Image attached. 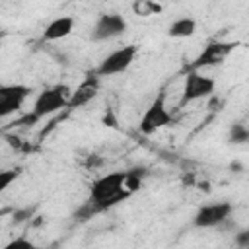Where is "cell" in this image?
Here are the masks:
<instances>
[{"instance_id":"cell-1","label":"cell","mask_w":249,"mask_h":249,"mask_svg":"<svg viewBox=\"0 0 249 249\" xmlns=\"http://www.w3.org/2000/svg\"><path fill=\"white\" fill-rule=\"evenodd\" d=\"M124 181H126V171L107 173V175L99 177L97 181H93V185L89 189V198H93L97 208L103 212V210L126 200L132 195L124 187Z\"/></svg>"},{"instance_id":"cell-2","label":"cell","mask_w":249,"mask_h":249,"mask_svg":"<svg viewBox=\"0 0 249 249\" xmlns=\"http://www.w3.org/2000/svg\"><path fill=\"white\" fill-rule=\"evenodd\" d=\"M70 95H72V91L68 89V86H54V88H49V89H45L43 93H39V97L35 99L33 113H35L39 119H43V117H47V115H53V113H56L58 109L68 107Z\"/></svg>"},{"instance_id":"cell-3","label":"cell","mask_w":249,"mask_h":249,"mask_svg":"<svg viewBox=\"0 0 249 249\" xmlns=\"http://www.w3.org/2000/svg\"><path fill=\"white\" fill-rule=\"evenodd\" d=\"M171 123H173V117L167 111L165 93L161 91L150 103V107L146 109V113L142 115V119H140V132L142 134H154L156 130H160V128H163V126H167Z\"/></svg>"},{"instance_id":"cell-4","label":"cell","mask_w":249,"mask_h":249,"mask_svg":"<svg viewBox=\"0 0 249 249\" xmlns=\"http://www.w3.org/2000/svg\"><path fill=\"white\" fill-rule=\"evenodd\" d=\"M214 88H216V82L208 76H202L198 74L196 70H189L187 72V78H185V86H183V95H181V101L179 105H187V103H193L196 99H202V97H210L214 93Z\"/></svg>"},{"instance_id":"cell-5","label":"cell","mask_w":249,"mask_h":249,"mask_svg":"<svg viewBox=\"0 0 249 249\" xmlns=\"http://www.w3.org/2000/svg\"><path fill=\"white\" fill-rule=\"evenodd\" d=\"M136 56V45H126V47H121L117 51H113L111 54H107L95 68V74L97 76H113V74H119V72H124L132 60Z\"/></svg>"},{"instance_id":"cell-6","label":"cell","mask_w":249,"mask_h":249,"mask_svg":"<svg viewBox=\"0 0 249 249\" xmlns=\"http://www.w3.org/2000/svg\"><path fill=\"white\" fill-rule=\"evenodd\" d=\"M231 214V204L230 202H214V204H204L196 210L193 224L196 228H216L222 226Z\"/></svg>"},{"instance_id":"cell-7","label":"cell","mask_w":249,"mask_h":249,"mask_svg":"<svg viewBox=\"0 0 249 249\" xmlns=\"http://www.w3.org/2000/svg\"><path fill=\"white\" fill-rule=\"evenodd\" d=\"M235 49V43H226V41H212L204 47V51L191 62L189 70H198L204 66H216L222 64L224 58Z\"/></svg>"},{"instance_id":"cell-8","label":"cell","mask_w":249,"mask_h":249,"mask_svg":"<svg viewBox=\"0 0 249 249\" xmlns=\"http://www.w3.org/2000/svg\"><path fill=\"white\" fill-rule=\"evenodd\" d=\"M29 93H31V88L23 84L0 86V117H8L19 111V107L23 105Z\"/></svg>"},{"instance_id":"cell-9","label":"cell","mask_w":249,"mask_h":249,"mask_svg":"<svg viewBox=\"0 0 249 249\" xmlns=\"http://www.w3.org/2000/svg\"><path fill=\"white\" fill-rule=\"evenodd\" d=\"M126 29V21L119 14H101L93 25L91 39L93 41H107L123 35Z\"/></svg>"},{"instance_id":"cell-10","label":"cell","mask_w":249,"mask_h":249,"mask_svg":"<svg viewBox=\"0 0 249 249\" xmlns=\"http://www.w3.org/2000/svg\"><path fill=\"white\" fill-rule=\"evenodd\" d=\"M97 89H99V76L95 72L88 74L84 78V82L72 91L70 95V101H68V107L70 109H78V107H84L86 103H89L95 95H97Z\"/></svg>"},{"instance_id":"cell-11","label":"cell","mask_w":249,"mask_h":249,"mask_svg":"<svg viewBox=\"0 0 249 249\" xmlns=\"http://www.w3.org/2000/svg\"><path fill=\"white\" fill-rule=\"evenodd\" d=\"M72 27H74V19L68 18V16H62V18H56L53 19L45 31H43V39L45 41H58V39H64L72 33Z\"/></svg>"},{"instance_id":"cell-12","label":"cell","mask_w":249,"mask_h":249,"mask_svg":"<svg viewBox=\"0 0 249 249\" xmlns=\"http://www.w3.org/2000/svg\"><path fill=\"white\" fill-rule=\"evenodd\" d=\"M195 31H196V23H195L193 18H179V19H175V21L169 25V29H167L169 37H175V39L191 37Z\"/></svg>"},{"instance_id":"cell-13","label":"cell","mask_w":249,"mask_h":249,"mask_svg":"<svg viewBox=\"0 0 249 249\" xmlns=\"http://www.w3.org/2000/svg\"><path fill=\"white\" fill-rule=\"evenodd\" d=\"M101 210L97 208V204H95V200L93 198H88L84 204H80L78 206V210L74 212V220L76 222H88L89 218H93L95 214H99Z\"/></svg>"},{"instance_id":"cell-14","label":"cell","mask_w":249,"mask_h":249,"mask_svg":"<svg viewBox=\"0 0 249 249\" xmlns=\"http://www.w3.org/2000/svg\"><path fill=\"white\" fill-rule=\"evenodd\" d=\"M230 142L231 144H243V142H249V128L243 126V124H231L230 126V134H228Z\"/></svg>"},{"instance_id":"cell-15","label":"cell","mask_w":249,"mask_h":249,"mask_svg":"<svg viewBox=\"0 0 249 249\" xmlns=\"http://www.w3.org/2000/svg\"><path fill=\"white\" fill-rule=\"evenodd\" d=\"M33 212H35V208H33V206L18 208V210H14V214H12V222H14V224H21V222L29 220V218L33 216Z\"/></svg>"},{"instance_id":"cell-16","label":"cell","mask_w":249,"mask_h":249,"mask_svg":"<svg viewBox=\"0 0 249 249\" xmlns=\"http://www.w3.org/2000/svg\"><path fill=\"white\" fill-rule=\"evenodd\" d=\"M19 175V169H12V171H0V191H6L10 187V183Z\"/></svg>"},{"instance_id":"cell-17","label":"cell","mask_w":249,"mask_h":249,"mask_svg":"<svg viewBox=\"0 0 249 249\" xmlns=\"http://www.w3.org/2000/svg\"><path fill=\"white\" fill-rule=\"evenodd\" d=\"M16 247L33 249V243H31V241H27V239H23V237H18V239H14L12 243H8V245H6V249H16Z\"/></svg>"},{"instance_id":"cell-18","label":"cell","mask_w":249,"mask_h":249,"mask_svg":"<svg viewBox=\"0 0 249 249\" xmlns=\"http://www.w3.org/2000/svg\"><path fill=\"white\" fill-rule=\"evenodd\" d=\"M6 136V140H8V144L12 146V148H16V150H25L27 146L21 142V138H18V136H12V134H4Z\"/></svg>"},{"instance_id":"cell-19","label":"cell","mask_w":249,"mask_h":249,"mask_svg":"<svg viewBox=\"0 0 249 249\" xmlns=\"http://www.w3.org/2000/svg\"><path fill=\"white\" fill-rule=\"evenodd\" d=\"M235 243L239 247H249V230H243L235 235Z\"/></svg>"},{"instance_id":"cell-20","label":"cell","mask_w":249,"mask_h":249,"mask_svg":"<svg viewBox=\"0 0 249 249\" xmlns=\"http://www.w3.org/2000/svg\"><path fill=\"white\" fill-rule=\"evenodd\" d=\"M222 105H224V101L220 99V97H210V103H208V109L212 111V113H216V111H220L222 109Z\"/></svg>"},{"instance_id":"cell-21","label":"cell","mask_w":249,"mask_h":249,"mask_svg":"<svg viewBox=\"0 0 249 249\" xmlns=\"http://www.w3.org/2000/svg\"><path fill=\"white\" fill-rule=\"evenodd\" d=\"M101 163H103V160H101L99 156H89V158H88V161H86V165H88V167H99Z\"/></svg>"}]
</instances>
